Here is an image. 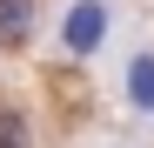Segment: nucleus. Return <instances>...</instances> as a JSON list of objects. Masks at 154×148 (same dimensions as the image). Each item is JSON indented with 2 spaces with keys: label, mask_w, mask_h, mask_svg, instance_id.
<instances>
[{
  "label": "nucleus",
  "mask_w": 154,
  "mask_h": 148,
  "mask_svg": "<svg viewBox=\"0 0 154 148\" xmlns=\"http://www.w3.org/2000/svg\"><path fill=\"white\" fill-rule=\"evenodd\" d=\"M27 34H34V0H0V40L20 47Z\"/></svg>",
  "instance_id": "1"
},
{
  "label": "nucleus",
  "mask_w": 154,
  "mask_h": 148,
  "mask_svg": "<svg viewBox=\"0 0 154 148\" xmlns=\"http://www.w3.org/2000/svg\"><path fill=\"white\" fill-rule=\"evenodd\" d=\"M0 148H34L27 114H20V108H0Z\"/></svg>",
  "instance_id": "2"
},
{
  "label": "nucleus",
  "mask_w": 154,
  "mask_h": 148,
  "mask_svg": "<svg viewBox=\"0 0 154 148\" xmlns=\"http://www.w3.org/2000/svg\"><path fill=\"white\" fill-rule=\"evenodd\" d=\"M67 34H74V47H94V40H100V7H81Z\"/></svg>",
  "instance_id": "3"
},
{
  "label": "nucleus",
  "mask_w": 154,
  "mask_h": 148,
  "mask_svg": "<svg viewBox=\"0 0 154 148\" xmlns=\"http://www.w3.org/2000/svg\"><path fill=\"white\" fill-rule=\"evenodd\" d=\"M134 88H141V101H154V67H141V74H134Z\"/></svg>",
  "instance_id": "4"
}]
</instances>
